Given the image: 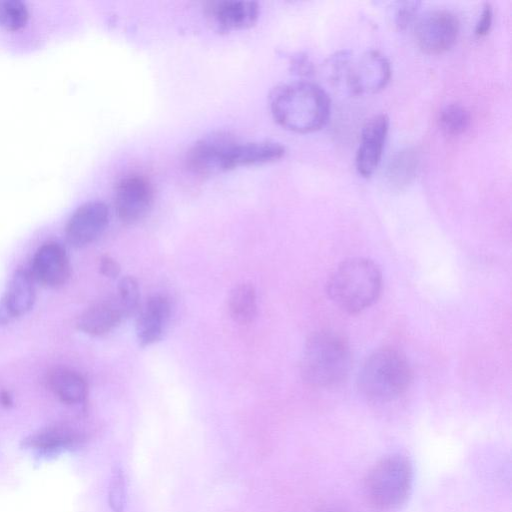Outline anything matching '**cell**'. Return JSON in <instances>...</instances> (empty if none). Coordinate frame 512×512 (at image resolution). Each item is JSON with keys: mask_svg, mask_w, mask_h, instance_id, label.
<instances>
[{"mask_svg": "<svg viewBox=\"0 0 512 512\" xmlns=\"http://www.w3.org/2000/svg\"><path fill=\"white\" fill-rule=\"evenodd\" d=\"M330 98L319 85L294 81L277 86L270 95L275 120L284 128L306 133L320 129L330 114Z\"/></svg>", "mask_w": 512, "mask_h": 512, "instance_id": "obj_1", "label": "cell"}, {"mask_svg": "<svg viewBox=\"0 0 512 512\" xmlns=\"http://www.w3.org/2000/svg\"><path fill=\"white\" fill-rule=\"evenodd\" d=\"M382 290L378 265L363 257L341 262L331 273L326 291L331 301L347 313L356 314L372 306Z\"/></svg>", "mask_w": 512, "mask_h": 512, "instance_id": "obj_2", "label": "cell"}, {"mask_svg": "<svg viewBox=\"0 0 512 512\" xmlns=\"http://www.w3.org/2000/svg\"><path fill=\"white\" fill-rule=\"evenodd\" d=\"M351 367V351L346 339L333 331H319L306 340L300 373L304 382L317 388L340 384Z\"/></svg>", "mask_w": 512, "mask_h": 512, "instance_id": "obj_3", "label": "cell"}, {"mask_svg": "<svg viewBox=\"0 0 512 512\" xmlns=\"http://www.w3.org/2000/svg\"><path fill=\"white\" fill-rule=\"evenodd\" d=\"M413 379L409 361L399 350L383 347L364 361L358 375L362 395L374 402H389L403 395Z\"/></svg>", "mask_w": 512, "mask_h": 512, "instance_id": "obj_4", "label": "cell"}, {"mask_svg": "<svg viewBox=\"0 0 512 512\" xmlns=\"http://www.w3.org/2000/svg\"><path fill=\"white\" fill-rule=\"evenodd\" d=\"M414 471L409 457L391 453L376 462L364 480V495L375 509L394 510L408 500L413 487Z\"/></svg>", "mask_w": 512, "mask_h": 512, "instance_id": "obj_5", "label": "cell"}, {"mask_svg": "<svg viewBox=\"0 0 512 512\" xmlns=\"http://www.w3.org/2000/svg\"><path fill=\"white\" fill-rule=\"evenodd\" d=\"M390 76L388 59L376 50L366 51L354 60L349 56L342 72L348 89L354 94L376 92L385 87Z\"/></svg>", "mask_w": 512, "mask_h": 512, "instance_id": "obj_6", "label": "cell"}, {"mask_svg": "<svg viewBox=\"0 0 512 512\" xmlns=\"http://www.w3.org/2000/svg\"><path fill=\"white\" fill-rule=\"evenodd\" d=\"M458 33L457 16L445 9L426 12L415 25L417 44L423 51L430 54H439L451 48Z\"/></svg>", "mask_w": 512, "mask_h": 512, "instance_id": "obj_7", "label": "cell"}, {"mask_svg": "<svg viewBox=\"0 0 512 512\" xmlns=\"http://www.w3.org/2000/svg\"><path fill=\"white\" fill-rule=\"evenodd\" d=\"M238 142L226 132H216L195 143L187 154L188 168L199 175H214L228 170V159Z\"/></svg>", "mask_w": 512, "mask_h": 512, "instance_id": "obj_8", "label": "cell"}, {"mask_svg": "<svg viewBox=\"0 0 512 512\" xmlns=\"http://www.w3.org/2000/svg\"><path fill=\"white\" fill-rule=\"evenodd\" d=\"M153 199L154 189L146 177L139 174L127 175L116 186L117 215L126 224L136 223L147 215Z\"/></svg>", "mask_w": 512, "mask_h": 512, "instance_id": "obj_9", "label": "cell"}, {"mask_svg": "<svg viewBox=\"0 0 512 512\" xmlns=\"http://www.w3.org/2000/svg\"><path fill=\"white\" fill-rule=\"evenodd\" d=\"M108 207L101 201H89L79 206L69 218L65 234L74 247H84L95 241L107 227Z\"/></svg>", "mask_w": 512, "mask_h": 512, "instance_id": "obj_10", "label": "cell"}, {"mask_svg": "<svg viewBox=\"0 0 512 512\" xmlns=\"http://www.w3.org/2000/svg\"><path fill=\"white\" fill-rule=\"evenodd\" d=\"M31 268L32 277L46 287H60L70 276L69 258L56 242H47L38 248Z\"/></svg>", "mask_w": 512, "mask_h": 512, "instance_id": "obj_11", "label": "cell"}, {"mask_svg": "<svg viewBox=\"0 0 512 512\" xmlns=\"http://www.w3.org/2000/svg\"><path fill=\"white\" fill-rule=\"evenodd\" d=\"M389 127L386 114L374 115L366 121L356 154V167L363 176H370L378 166Z\"/></svg>", "mask_w": 512, "mask_h": 512, "instance_id": "obj_12", "label": "cell"}, {"mask_svg": "<svg viewBox=\"0 0 512 512\" xmlns=\"http://www.w3.org/2000/svg\"><path fill=\"white\" fill-rule=\"evenodd\" d=\"M35 302V287L32 275L18 269L9 281L0 299V326L12 322L29 312Z\"/></svg>", "mask_w": 512, "mask_h": 512, "instance_id": "obj_13", "label": "cell"}, {"mask_svg": "<svg viewBox=\"0 0 512 512\" xmlns=\"http://www.w3.org/2000/svg\"><path fill=\"white\" fill-rule=\"evenodd\" d=\"M206 13L216 29L227 32L251 27L257 21L259 7L254 1L224 0L210 3Z\"/></svg>", "mask_w": 512, "mask_h": 512, "instance_id": "obj_14", "label": "cell"}, {"mask_svg": "<svg viewBox=\"0 0 512 512\" xmlns=\"http://www.w3.org/2000/svg\"><path fill=\"white\" fill-rule=\"evenodd\" d=\"M170 314L171 305L166 296L155 294L147 299L136 320V336L141 346L161 340Z\"/></svg>", "mask_w": 512, "mask_h": 512, "instance_id": "obj_15", "label": "cell"}, {"mask_svg": "<svg viewBox=\"0 0 512 512\" xmlns=\"http://www.w3.org/2000/svg\"><path fill=\"white\" fill-rule=\"evenodd\" d=\"M125 318L124 310L115 296L88 307L80 314L76 325L86 334L100 336L113 330Z\"/></svg>", "mask_w": 512, "mask_h": 512, "instance_id": "obj_16", "label": "cell"}, {"mask_svg": "<svg viewBox=\"0 0 512 512\" xmlns=\"http://www.w3.org/2000/svg\"><path fill=\"white\" fill-rule=\"evenodd\" d=\"M284 154V146L274 141L244 143L238 141L231 150L228 159V170L272 162L280 159Z\"/></svg>", "mask_w": 512, "mask_h": 512, "instance_id": "obj_17", "label": "cell"}, {"mask_svg": "<svg viewBox=\"0 0 512 512\" xmlns=\"http://www.w3.org/2000/svg\"><path fill=\"white\" fill-rule=\"evenodd\" d=\"M46 381L49 389L64 403L79 404L87 397L88 387L85 379L71 369L53 368L49 371Z\"/></svg>", "mask_w": 512, "mask_h": 512, "instance_id": "obj_18", "label": "cell"}, {"mask_svg": "<svg viewBox=\"0 0 512 512\" xmlns=\"http://www.w3.org/2000/svg\"><path fill=\"white\" fill-rule=\"evenodd\" d=\"M81 439V434L70 427L52 426L26 438L24 445L43 453H52L75 446Z\"/></svg>", "mask_w": 512, "mask_h": 512, "instance_id": "obj_19", "label": "cell"}, {"mask_svg": "<svg viewBox=\"0 0 512 512\" xmlns=\"http://www.w3.org/2000/svg\"><path fill=\"white\" fill-rule=\"evenodd\" d=\"M228 309L232 319L239 324H249L257 313L255 288L249 283L236 285L228 297Z\"/></svg>", "mask_w": 512, "mask_h": 512, "instance_id": "obj_20", "label": "cell"}, {"mask_svg": "<svg viewBox=\"0 0 512 512\" xmlns=\"http://www.w3.org/2000/svg\"><path fill=\"white\" fill-rule=\"evenodd\" d=\"M418 166L417 153L412 149L399 152L388 166L387 177L390 184L402 188L414 178Z\"/></svg>", "mask_w": 512, "mask_h": 512, "instance_id": "obj_21", "label": "cell"}, {"mask_svg": "<svg viewBox=\"0 0 512 512\" xmlns=\"http://www.w3.org/2000/svg\"><path fill=\"white\" fill-rule=\"evenodd\" d=\"M440 128L449 135H458L464 132L470 123L468 110L459 103H450L439 112Z\"/></svg>", "mask_w": 512, "mask_h": 512, "instance_id": "obj_22", "label": "cell"}, {"mask_svg": "<svg viewBox=\"0 0 512 512\" xmlns=\"http://www.w3.org/2000/svg\"><path fill=\"white\" fill-rule=\"evenodd\" d=\"M28 8L20 0H0V25L11 30L22 27L28 19Z\"/></svg>", "mask_w": 512, "mask_h": 512, "instance_id": "obj_23", "label": "cell"}, {"mask_svg": "<svg viewBox=\"0 0 512 512\" xmlns=\"http://www.w3.org/2000/svg\"><path fill=\"white\" fill-rule=\"evenodd\" d=\"M126 317L135 313L139 305L140 292L137 280L132 276L121 278L116 295Z\"/></svg>", "mask_w": 512, "mask_h": 512, "instance_id": "obj_24", "label": "cell"}, {"mask_svg": "<svg viewBox=\"0 0 512 512\" xmlns=\"http://www.w3.org/2000/svg\"><path fill=\"white\" fill-rule=\"evenodd\" d=\"M419 2L409 1L402 2L396 9L395 12V24L398 28L403 29L409 25L415 18L417 13Z\"/></svg>", "mask_w": 512, "mask_h": 512, "instance_id": "obj_25", "label": "cell"}, {"mask_svg": "<svg viewBox=\"0 0 512 512\" xmlns=\"http://www.w3.org/2000/svg\"><path fill=\"white\" fill-rule=\"evenodd\" d=\"M110 505L115 512H120L123 506L124 482L121 473H116L112 479L109 491Z\"/></svg>", "mask_w": 512, "mask_h": 512, "instance_id": "obj_26", "label": "cell"}, {"mask_svg": "<svg viewBox=\"0 0 512 512\" xmlns=\"http://www.w3.org/2000/svg\"><path fill=\"white\" fill-rule=\"evenodd\" d=\"M492 17V7L489 3H486L483 6L482 12L475 26V34L477 36H483L489 31L492 24Z\"/></svg>", "mask_w": 512, "mask_h": 512, "instance_id": "obj_27", "label": "cell"}, {"mask_svg": "<svg viewBox=\"0 0 512 512\" xmlns=\"http://www.w3.org/2000/svg\"><path fill=\"white\" fill-rule=\"evenodd\" d=\"M99 270L102 275L108 278H116L120 274V265L109 255H104L99 261Z\"/></svg>", "mask_w": 512, "mask_h": 512, "instance_id": "obj_28", "label": "cell"}, {"mask_svg": "<svg viewBox=\"0 0 512 512\" xmlns=\"http://www.w3.org/2000/svg\"><path fill=\"white\" fill-rule=\"evenodd\" d=\"M0 402L4 406H10L12 404V398L7 392H1Z\"/></svg>", "mask_w": 512, "mask_h": 512, "instance_id": "obj_29", "label": "cell"}, {"mask_svg": "<svg viewBox=\"0 0 512 512\" xmlns=\"http://www.w3.org/2000/svg\"><path fill=\"white\" fill-rule=\"evenodd\" d=\"M316 512H344L341 509L334 508V507H323L319 508Z\"/></svg>", "mask_w": 512, "mask_h": 512, "instance_id": "obj_30", "label": "cell"}]
</instances>
